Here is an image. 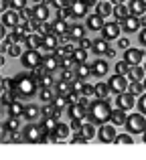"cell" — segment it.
<instances>
[{"label":"cell","instance_id":"1","mask_svg":"<svg viewBox=\"0 0 146 160\" xmlns=\"http://www.w3.org/2000/svg\"><path fill=\"white\" fill-rule=\"evenodd\" d=\"M87 118H89L91 124L95 126H103L110 122L112 118V108L108 103V99H93L89 103V109H87Z\"/></svg>","mask_w":146,"mask_h":160},{"label":"cell","instance_id":"2","mask_svg":"<svg viewBox=\"0 0 146 160\" xmlns=\"http://www.w3.org/2000/svg\"><path fill=\"white\" fill-rule=\"evenodd\" d=\"M126 130H128V134H144L146 132V118L142 116V113H132V116H128V120H126Z\"/></svg>","mask_w":146,"mask_h":160},{"label":"cell","instance_id":"3","mask_svg":"<svg viewBox=\"0 0 146 160\" xmlns=\"http://www.w3.org/2000/svg\"><path fill=\"white\" fill-rule=\"evenodd\" d=\"M108 85H110V91H112V93L120 95V93H126V89L130 87V79L124 77V75L114 73V75H112V79L108 81Z\"/></svg>","mask_w":146,"mask_h":160},{"label":"cell","instance_id":"4","mask_svg":"<svg viewBox=\"0 0 146 160\" xmlns=\"http://www.w3.org/2000/svg\"><path fill=\"white\" fill-rule=\"evenodd\" d=\"M120 32H124L122 31V24L120 22H116V20H112V22H106V27L102 28V32H99V37H102L103 41H118L120 39Z\"/></svg>","mask_w":146,"mask_h":160},{"label":"cell","instance_id":"5","mask_svg":"<svg viewBox=\"0 0 146 160\" xmlns=\"http://www.w3.org/2000/svg\"><path fill=\"white\" fill-rule=\"evenodd\" d=\"M23 134H24V138H27V142H41V140H43V136H45L47 132H45L43 126L28 124L27 128H23Z\"/></svg>","mask_w":146,"mask_h":160},{"label":"cell","instance_id":"6","mask_svg":"<svg viewBox=\"0 0 146 160\" xmlns=\"http://www.w3.org/2000/svg\"><path fill=\"white\" fill-rule=\"evenodd\" d=\"M20 61L24 63V67H28V69H37V67L43 65V55L39 51H24V55L20 57Z\"/></svg>","mask_w":146,"mask_h":160},{"label":"cell","instance_id":"7","mask_svg":"<svg viewBox=\"0 0 146 160\" xmlns=\"http://www.w3.org/2000/svg\"><path fill=\"white\" fill-rule=\"evenodd\" d=\"M20 24H23V20H20V12H16V10H6V12H2V27H6V28H18Z\"/></svg>","mask_w":146,"mask_h":160},{"label":"cell","instance_id":"8","mask_svg":"<svg viewBox=\"0 0 146 160\" xmlns=\"http://www.w3.org/2000/svg\"><path fill=\"white\" fill-rule=\"evenodd\" d=\"M124 61H126L130 67H138L140 63L144 61V51H142V49L130 47L128 51H124Z\"/></svg>","mask_w":146,"mask_h":160},{"label":"cell","instance_id":"9","mask_svg":"<svg viewBox=\"0 0 146 160\" xmlns=\"http://www.w3.org/2000/svg\"><path fill=\"white\" fill-rule=\"evenodd\" d=\"M116 126L114 124H103L99 126V132H98V138L103 142V144H110V142H116Z\"/></svg>","mask_w":146,"mask_h":160},{"label":"cell","instance_id":"10","mask_svg":"<svg viewBox=\"0 0 146 160\" xmlns=\"http://www.w3.org/2000/svg\"><path fill=\"white\" fill-rule=\"evenodd\" d=\"M136 106V99H134V95L132 93H120V95H116V108L118 109H124V112H128V109H132Z\"/></svg>","mask_w":146,"mask_h":160},{"label":"cell","instance_id":"11","mask_svg":"<svg viewBox=\"0 0 146 160\" xmlns=\"http://www.w3.org/2000/svg\"><path fill=\"white\" fill-rule=\"evenodd\" d=\"M128 10H130V16L142 18V16H146V2L144 0H132V2H128Z\"/></svg>","mask_w":146,"mask_h":160},{"label":"cell","instance_id":"12","mask_svg":"<svg viewBox=\"0 0 146 160\" xmlns=\"http://www.w3.org/2000/svg\"><path fill=\"white\" fill-rule=\"evenodd\" d=\"M85 27L89 28V31H99V32H102V28L106 27V20H103L99 14H87Z\"/></svg>","mask_w":146,"mask_h":160},{"label":"cell","instance_id":"13","mask_svg":"<svg viewBox=\"0 0 146 160\" xmlns=\"http://www.w3.org/2000/svg\"><path fill=\"white\" fill-rule=\"evenodd\" d=\"M43 67H45V71H47V73L53 75V71L61 69V59L55 57V55L51 53V55H47V57H43Z\"/></svg>","mask_w":146,"mask_h":160},{"label":"cell","instance_id":"14","mask_svg":"<svg viewBox=\"0 0 146 160\" xmlns=\"http://www.w3.org/2000/svg\"><path fill=\"white\" fill-rule=\"evenodd\" d=\"M108 71H110V63L106 59H98L91 65V75H95V77H103V75H108Z\"/></svg>","mask_w":146,"mask_h":160},{"label":"cell","instance_id":"15","mask_svg":"<svg viewBox=\"0 0 146 160\" xmlns=\"http://www.w3.org/2000/svg\"><path fill=\"white\" fill-rule=\"evenodd\" d=\"M67 113H69L71 120H85L87 118V108H83L81 103H71L69 109H67Z\"/></svg>","mask_w":146,"mask_h":160},{"label":"cell","instance_id":"16","mask_svg":"<svg viewBox=\"0 0 146 160\" xmlns=\"http://www.w3.org/2000/svg\"><path fill=\"white\" fill-rule=\"evenodd\" d=\"M114 18H116V22H120L122 24L126 18H130V10H128V4H122V2H118L114 6Z\"/></svg>","mask_w":146,"mask_h":160},{"label":"cell","instance_id":"17","mask_svg":"<svg viewBox=\"0 0 146 160\" xmlns=\"http://www.w3.org/2000/svg\"><path fill=\"white\" fill-rule=\"evenodd\" d=\"M53 35L55 37H59V39H63V37H69V24L67 22H63V20H53Z\"/></svg>","mask_w":146,"mask_h":160},{"label":"cell","instance_id":"18","mask_svg":"<svg viewBox=\"0 0 146 160\" xmlns=\"http://www.w3.org/2000/svg\"><path fill=\"white\" fill-rule=\"evenodd\" d=\"M69 10H71L73 18H83V14H87V4L81 2V0H73Z\"/></svg>","mask_w":146,"mask_h":160},{"label":"cell","instance_id":"19","mask_svg":"<svg viewBox=\"0 0 146 160\" xmlns=\"http://www.w3.org/2000/svg\"><path fill=\"white\" fill-rule=\"evenodd\" d=\"M43 41H45V37H41L39 32H37V35H31L27 39L24 47H27V51H39V49L43 47Z\"/></svg>","mask_w":146,"mask_h":160},{"label":"cell","instance_id":"20","mask_svg":"<svg viewBox=\"0 0 146 160\" xmlns=\"http://www.w3.org/2000/svg\"><path fill=\"white\" fill-rule=\"evenodd\" d=\"M122 31H124V32H136V31H142L140 18H134V16L126 18V20L122 22Z\"/></svg>","mask_w":146,"mask_h":160},{"label":"cell","instance_id":"21","mask_svg":"<svg viewBox=\"0 0 146 160\" xmlns=\"http://www.w3.org/2000/svg\"><path fill=\"white\" fill-rule=\"evenodd\" d=\"M110 49H112V47L108 45V41H103L102 37H99V39L93 41V47H91V51L98 55V59H99V55H108V53H110Z\"/></svg>","mask_w":146,"mask_h":160},{"label":"cell","instance_id":"22","mask_svg":"<svg viewBox=\"0 0 146 160\" xmlns=\"http://www.w3.org/2000/svg\"><path fill=\"white\" fill-rule=\"evenodd\" d=\"M35 20H39L41 24L43 22H49V4H37L35 8Z\"/></svg>","mask_w":146,"mask_h":160},{"label":"cell","instance_id":"23","mask_svg":"<svg viewBox=\"0 0 146 160\" xmlns=\"http://www.w3.org/2000/svg\"><path fill=\"white\" fill-rule=\"evenodd\" d=\"M95 14H99L102 18H106V16H114V4L98 2V4H95Z\"/></svg>","mask_w":146,"mask_h":160},{"label":"cell","instance_id":"24","mask_svg":"<svg viewBox=\"0 0 146 160\" xmlns=\"http://www.w3.org/2000/svg\"><path fill=\"white\" fill-rule=\"evenodd\" d=\"M59 45H61V41H59V37H55V35L45 37V41H43V49H45V51H47L49 55H51V53H55Z\"/></svg>","mask_w":146,"mask_h":160},{"label":"cell","instance_id":"25","mask_svg":"<svg viewBox=\"0 0 146 160\" xmlns=\"http://www.w3.org/2000/svg\"><path fill=\"white\" fill-rule=\"evenodd\" d=\"M41 109H43V118H53V120H57V122H59L61 113H63L59 108L53 106V103H45V106L41 108Z\"/></svg>","mask_w":146,"mask_h":160},{"label":"cell","instance_id":"26","mask_svg":"<svg viewBox=\"0 0 146 160\" xmlns=\"http://www.w3.org/2000/svg\"><path fill=\"white\" fill-rule=\"evenodd\" d=\"M39 93H41L39 98H41V102H43V103H53V102H55V98L59 95L57 91H53L51 87H41Z\"/></svg>","mask_w":146,"mask_h":160},{"label":"cell","instance_id":"27","mask_svg":"<svg viewBox=\"0 0 146 160\" xmlns=\"http://www.w3.org/2000/svg\"><path fill=\"white\" fill-rule=\"evenodd\" d=\"M126 120H128V116H126V112H124V109H112L110 124H114V126H124V124H126Z\"/></svg>","mask_w":146,"mask_h":160},{"label":"cell","instance_id":"28","mask_svg":"<svg viewBox=\"0 0 146 160\" xmlns=\"http://www.w3.org/2000/svg\"><path fill=\"white\" fill-rule=\"evenodd\" d=\"M41 116H43V109H41V108H37V106H27L23 118H27V120L33 124V122H35L37 118H41Z\"/></svg>","mask_w":146,"mask_h":160},{"label":"cell","instance_id":"29","mask_svg":"<svg viewBox=\"0 0 146 160\" xmlns=\"http://www.w3.org/2000/svg\"><path fill=\"white\" fill-rule=\"evenodd\" d=\"M81 39H85V31H83V27H79V24H73V27L69 28V41H75V43H79Z\"/></svg>","mask_w":146,"mask_h":160},{"label":"cell","instance_id":"30","mask_svg":"<svg viewBox=\"0 0 146 160\" xmlns=\"http://www.w3.org/2000/svg\"><path fill=\"white\" fill-rule=\"evenodd\" d=\"M128 79L130 81H144L146 79V71H144V67H132L130 69V73H128Z\"/></svg>","mask_w":146,"mask_h":160},{"label":"cell","instance_id":"31","mask_svg":"<svg viewBox=\"0 0 146 160\" xmlns=\"http://www.w3.org/2000/svg\"><path fill=\"white\" fill-rule=\"evenodd\" d=\"M93 89H95V98H98V99H108V95L112 93L108 83H95Z\"/></svg>","mask_w":146,"mask_h":160},{"label":"cell","instance_id":"32","mask_svg":"<svg viewBox=\"0 0 146 160\" xmlns=\"http://www.w3.org/2000/svg\"><path fill=\"white\" fill-rule=\"evenodd\" d=\"M6 109H8V113H10V118H20V116H24V109H27V106L14 102V103H10Z\"/></svg>","mask_w":146,"mask_h":160},{"label":"cell","instance_id":"33","mask_svg":"<svg viewBox=\"0 0 146 160\" xmlns=\"http://www.w3.org/2000/svg\"><path fill=\"white\" fill-rule=\"evenodd\" d=\"M81 136H85L87 140H91L93 136H98V132H95V124H91V122H83V128H81Z\"/></svg>","mask_w":146,"mask_h":160},{"label":"cell","instance_id":"34","mask_svg":"<svg viewBox=\"0 0 146 160\" xmlns=\"http://www.w3.org/2000/svg\"><path fill=\"white\" fill-rule=\"evenodd\" d=\"M55 91H57L59 95H69V93H71V83L59 79V81L55 83Z\"/></svg>","mask_w":146,"mask_h":160},{"label":"cell","instance_id":"35","mask_svg":"<svg viewBox=\"0 0 146 160\" xmlns=\"http://www.w3.org/2000/svg\"><path fill=\"white\" fill-rule=\"evenodd\" d=\"M128 93H132L134 98H136V95H140V98H142V95L146 93V91H144V85H142V81H130Z\"/></svg>","mask_w":146,"mask_h":160},{"label":"cell","instance_id":"36","mask_svg":"<svg viewBox=\"0 0 146 160\" xmlns=\"http://www.w3.org/2000/svg\"><path fill=\"white\" fill-rule=\"evenodd\" d=\"M18 128H20V120L18 118H8L6 122H4V132H18Z\"/></svg>","mask_w":146,"mask_h":160},{"label":"cell","instance_id":"37","mask_svg":"<svg viewBox=\"0 0 146 160\" xmlns=\"http://www.w3.org/2000/svg\"><path fill=\"white\" fill-rule=\"evenodd\" d=\"M73 61L77 63V65H83V63L87 61V51L85 49H79V47H75V51H73Z\"/></svg>","mask_w":146,"mask_h":160},{"label":"cell","instance_id":"38","mask_svg":"<svg viewBox=\"0 0 146 160\" xmlns=\"http://www.w3.org/2000/svg\"><path fill=\"white\" fill-rule=\"evenodd\" d=\"M41 126L45 128V132L55 134V130H57V126H59V122L53 120V118H43V124H41Z\"/></svg>","mask_w":146,"mask_h":160},{"label":"cell","instance_id":"39","mask_svg":"<svg viewBox=\"0 0 146 160\" xmlns=\"http://www.w3.org/2000/svg\"><path fill=\"white\" fill-rule=\"evenodd\" d=\"M75 75H77V79H83V81H85L87 75H91V67L85 65V63H83V65H77L75 67Z\"/></svg>","mask_w":146,"mask_h":160},{"label":"cell","instance_id":"40","mask_svg":"<svg viewBox=\"0 0 146 160\" xmlns=\"http://www.w3.org/2000/svg\"><path fill=\"white\" fill-rule=\"evenodd\" d=\"M53 106L59 108L61 112H63V109H69V106H71V103H69V98H67V95H57L55 102H53Z\"/></svg>","mask_w":146,"mask_h":160},{"label":"cell","instance_id":"41","mask_svg":"<svg viewBox=\"0 0 146 160\" xmlns=\"http://www.w3.org/2000/svg\"><path fill=\"white\" fill-rule=\"evenodd\" d=\"M55 136L59 138V140H67V138H69V128H67V124H61V122H59V126H57V130H55Z\"/></svg>","mask_w":146,"mask_h":160},{"label":"cell","instance_id":"42","mask_svg":"<svg viewBox=\"0 0 146 160\" xmlns=\"http://www.w3.org/2000/svg\"><path fill=\"white\" fill-rule=\"evenodd\" d=\"M130 69H132V67L128 65L126 61H118V63H116V73H118V75H124V77H128Z\"/></svg>","mask_w":146,"mask_h":160},{"label":"cell","instance_id":"43","mask_svg":"<svg viewBox=\"0 0 146 160\" xmlns=\"http://www.w3.org/2000/svg\"><path fill=\"white\" fill-rule=\"evenodd\" d=\"M75 67H77V63L73 61V57H67L61 61V69L63 71H75Z\"/></svg>","mask_w":146,"mask_h":160},{"label":"cell","instance_id":"44","mask_svg":"<svg viewBox=\"0 0 146 160\" xmlns=\"http://www.w3.org/2000/svg\"><path fill=\"white\" fill-rule=\"evenodd\" d=\"M116 144H134V138L132 134H120L116 136Z\"/></svg>","mask_w":146,"mask_h":160},{"label":"cell","instance_id":"45","mask_svg":"<svg viewBox=\"0 0 146 160\" xmlns=\"http://www.w3.org/2000/svg\"><path fill=\"white\" fill-rule=\"evenodd\" d=\"M39 35L41 37H51L53 35V24L51 22H43L41 28H39Z\"/></svg>","mask_w":146,"mask_h":160},{"label":"cell","instance_id":"46","mask_svg":"<svg viewBox=\"0 0 146 160\" xmlns=\"http://www.w3.org/2000/svg\"><path fill=\"white\" fill-rule=\"evenodd\" d=\"M83 87H85V81H83V79H75L71 83V91H75V93H83Z\"/></svg>","mask_w":146,"mask_h":160},{"label":"cell","instance_id":"47","mask_svg":"<svg viewBox=\"0 0 146 160\" xmlns=\"http://www.w3.org/2000/svg\"><path fill=\"white\" fill-rule=\"evenodd\" d=\"M73 14L69 8H63V10H59V16H57V20H63V22H67V20H71Z\"/></svg>","mask_w":146,"mask_h":160},{"label":"cell","instance_id":"48","mask_svg":"<svg viewBox=\"0 0 146 160\" xmlns=\"http://www.w3.org/2000/svg\"><path fill=\"white\" fill-rule=\"evenodd\" d=\"M8 55H10V57H23V55H24L23 45H12L10 51H8Z\"/></svg>","mask_w":146,"mask_h":160},{"label":"cell","instance_id":"49","mask_svg":"<svg viewBox=\"0 0 146 160\" xmlns=\"http://www.w3.org/2000/svg\"><path fill=\"white\" fill-rule=\"evenodd\" d=\"M69 142H71V144H87V138L81 136V134H75V136L69 138Z\"/></svg>","mask_w":146,"mask_h":160},{"label":"cell","instance_id":"50","mask_svg":"<svg viewBox=\"0 0 146 160\" xmlns=\"http://www.w3.org/2000/svg\"><path fill=\"white\" fill-rule=\"evenodd\" d=\"M57 140H59V138H57L55 134H49V132H47V134L43 136V140H41V142H45V144H55Z\"/></svg>","mask_w":146,"mask_h":160},{"label":"cell","instance_id":"51","mask_svg":"<svg viewBox=\"0 0 146 160\" xmlns=\"http://www.w3.org/2000/svg\"><path fill=\"white\" fill-rule=\"evenodd\" d=\"M77 47H79V49H85V51H87V49L93 47V41H89V39H81V41L77 43Z\"/></svg>","mask_w":146,"mask_h":160},{"label":"cell","instance_id":"52","mask_svg":"<svg viewBox=\"0 0 146 160\" xmlns=\"http://www.w3.org/2000/svg\"><path fill=\"white\" fill-rule=\"evenodd\" d=\"M81 128H83V120H71V130H75V132H81Z\"/></svg>","mask_w":146,"mask_h":160},{"label":"cell","instance_id":"53","mask_svg":"<svg viewBox=\"0 0 146 160\" xmlns=\"http://www.w3.org/2000/svg\"><path fill=\"white\" fill-rule=\"evenodd\" d=\"M83 95H85V98H91V95H95V89H93V85L85 83V87H83Z\"/></svg>","mask_w":146,"mask_h":160},{"label":"cell","instance_id":"54","mask_svg":"<svg viewBox=\"0 0 146 160\" xmlns=\"http://www.w3.org/2000/svg\"><path fill=\"white\" fill-rule=\"evenodd\" d=\"M118 49L128 51V49H130V41H128V39H118Z\"/></svg>","mask_w":146,"mask_h":160},{"label":"cell","instance_id":"55","mask_svg":"<svg viewBox=\"0 0 146 160\" xmlns=\"http://www.w3.org/2000/svg\"><path fill=\"white\" fill-rule=\"evenodd\" d=\"M138 108H140V113L142 116H146V93L140 98V102H138Z\"/></svg>","mask_w":146,"mask_h":160},{"label":"cell","instance_id":"56","mask_svg":"<svg viewBox=\"0 0 146 160\" xmlns=\"http://www.w3.org/2000/svg\"><path fill=\"white\" fill-rule=\"evenodd\" d=\"M138 39H140V43L144 45L146 47V28H142V31H140V35H138Z\"/></svg>","mask_w":146,"mask_h":160},{"label":"cell","instance_id":"57","mask_svg":"<svg viewBox=\"0 0 146 160\" xmlns=\"http://www.w3.org/2000/svg\"><path fill=\"white\" fill-rule=\"evenodd\" d=\"M140 24H142V28H146V16H142V18H140Z\"/></svg>","mask_w":146,"mask_h":160},{"label":"cell","instance_id":"58","mask_svg":"<svg viewBox=\"0 0 146 160\" xmlns=\"http://www.w3.org/2000/svg\"><path fill=\"white\" fill-rule=\"evenodd\" d=\"M142 140H144V144H146V132L142 134Z\"/></svg>","mask_w":146,"mask_h":160},{"label":"cell","instance_id":"59","mask_svg":"<svg viewBox=\"0 0 146 160\" xmlns=\"http://www.w3.org/2000/svg\"><path fill=\"white\" fill-rule=\"evenodd\" d=\"M142 85H144V91H146V79H144V81H142Z\"/></svg>","mask_w":146,"mask_h":160},{"label":"cell","instance_id":"60","mask_svg":"<svg viewBox=\"0 0 146 160\" xmlns=\"http://www.w3.org/2000/svg\"><path fill=\"white\" fill-rule=\"evenodd\" d=\"M144 71H146V63H144Z\"/></svg>","mask_w":146,"mask_h":160}]
</instances>
